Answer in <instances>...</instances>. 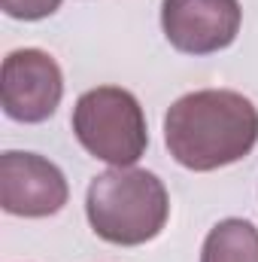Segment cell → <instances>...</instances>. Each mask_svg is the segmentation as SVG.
Instances as JSON below:
<instances>
[{
    "label": "cell",
    "instance_id": "obj_1",
    "mask_svg": "<svg viewBox=\"0 0 258 262\" xmlns=\"http://www.w3.org/2000/svg\"><path fill=\"white\" fill-rule=\"evenodd\" d=\"M164 143L189 171H216L246 159L258 143V107L231 89L176 98L164 116Z\"/></svg>",
    "mask_w": 258,
    "mask_h": 262
},
{
    "label": "cell",
    "instance_id": "obj_2",
    "mask_svg": "<svg viewBox=\"0 0 258 262\" xmlns=\"http://www.w3.org/2000/svg\"><path fill=\"white\" fill-rule=\"evenodd\" d=\"M85 216L97 238L119 247H140L161 235L170 216L164 183L143 168H110L88 183Z\"/></svg>",
    "mask_w": 258,
    "mask_h": 262
},
{
    "label": "cell",
    "instance_id": "obj_3",
    "mask_svg": "<svg viewBox=\"0 0 258 262\" xmlns=\"http://www.w3.org/2000/svg\"><path fill=\"white\" fill-rule=\"evenodd\" d=\"M73 134L85 152L113 168H134L149 146L143 107L119 85H97L79 95L73 107Z\"/></svg>",
    "mask_w": 258,
    "mask_h": 262
},
{
    "label": "cell",
    "instance_id": "obj_4",
    "mask_svg": "<svg viewBox=\"0 0 258 262\" xmlns=\"http://www.w3.org/2000/svg\"><path fill=\"white\" fill-rule=\"evenodd\" d=\"M64 98V73L43 49H15L3 58L0 101L3 113L15 122H46Z\"/></svg>",
    "mask_w": 258,
    "mask_h": 262
},
{
    "label": "cell",
    "instance_id": "obj_5",
    "mask_svg": "<svg viewBox=\"0 0 258 262\" xmlns=\"http://www.w3.org/2000/svg\"><path fill=\"white\" fill-rule=\"evenodd\" d=\"M243 25L240 0H164L161 28L167 43L186 55L228 49Z\"/></svg>",
    "mask_w": 258,
    "mask_h": 262
},
{
    "label": "cell",
    "instance_id": "obj_6",
    "mask_svg": "<svg viewBox=\"0 0 258 262\" xmlns=\"http://www.w3.org/2000/svg\"><path fill=\"white\" fill-rule=\"evenodd\" d=\"M70 198L61 168L37 152L6 149L0 156V207L12 216H52Z\"/></svg>",
    "mask_w": 258,
    "mask_h": 262
},
{
    "label": "cell",
    "instance_id": "obj_7",
    "mask_svg": "<svg viewBox=\"0 0 258 262\" xmlns=\"http://www.w3.org/2000/svg\"><path fill=\"white\" fill-rule=\"evenodd\" d=\"M200 262H258V229L237 216L216 223L203 238Z\"/></svg>",
    "mask_w": 258,
    "mask_h": 262
},
{
    "label": "cell",
    "instance_id": "obj_8",
    "mask_svg": "<svg viewBox=\"0 0 258 262\" xmlns=\"http://www.w3.org/2000/svg\"><path fill=\"white\" fill-rule=\"evenodd\" d=\"M64 0H0L3 12L9 18H18V21H40V18H49L52 12L61 9Z\"/></svg>",
    "mask_w": 258,
    "mask_h": 262
}]
</instances>
